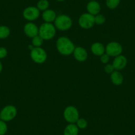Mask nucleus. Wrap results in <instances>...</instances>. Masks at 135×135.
I'll use <instances>...</instances> for the list:
<instances>
[{
  "mask_svg": "<svg viewBox=\"0 0 135 135\" xmlns=\"http://www.w3.org/2000/svg\"><path fill=\"white\" fill-rule=\"evenodd\" d=\"M2 71H3V64H2V63L0 61V74L2 73Z\"/></svg>",
  "mask_w": 135,
  "mask_h": 135,
  "instance_id": "obj_28",
  "label": "nucleus"
},
{
  "mask_svg": "<svg viewBox=\"0 0 135 135\" xmlns=\"http://www.w3.org/2000/svg\"><path fill=\"white\" fill-rule=\"evenodd\" d=\"M127 63H128V60H127V58H126V56L120 54L118 56L115 57L112 64L115 70L120 71L124 69V68L127 66Z\"/></svg>",
  "mask_w": 135,
  "mask_h": 135,
  "instance_id": "obj_11",
  "label": "nucleus"
},
{
  "mask_svg": "<svg viewBox=\"0 0 135 135\" xmlns=\"http://www.w3.org/2000/svg\"><path fill=\"white\" fill-rule=\"evenodd\" d=\"M23 31L27 37L28 38H32L33 37L38 35V32H39V27L37 26L32 22H28L26 23L23 28Z\"/></svg>",
  "mask_w": 135,
  "mask_h": 135,
  "instance_id": "obj_10",
  "label": "nucleus"
},
{
  "mask_svg": "<svg viewBox=\"0 0 135 135\" xmlns=\"http://www.w3.org/2000/svg\"><path fill=\"white\" fill-rule=\"evenodd\" d=\"M107 135H114V134H107Z\"/></svg>",
  "mask_w": 135,
  "mask_h": 135,
  "instance_id": "obj_30",
  "label": "nucleus"
},
{
  "mask_svg": "<svg viewBox=\"0 0 135 135\" xmlns=\"http://www.w3.org/2000/svg\"><path fill=\"white\" fill-rule=\"evenodd\" d=\"M78 24L84 29H89L95 25L94 16L88 12L81 14L78 19Z\"/></svg>",
  "mask_w": 135,
  "mask_h": 135,
  "instance_id": "obj_8",
  "label": "nucleus"
},
{
  "mask_svg": "<svg viewBox=\"0 0 135 135\" xmlns=\"http://www.w3.org/2000/svg\"><path fill=\"white\" fill-rule=\"evenodd\" d=\"M75 124L77 125L79 129H85L88 127V123L87 120L84 119V118H79V119Z\"/></svg>",
  "mask_w": 135,
  "mask_h": 135,
  "instance_id": "obj_22",
  "label": "nucleus"
},
{
  "mask_svg": "<svg viewBox=\"0 0 135 135\" xmlns=\"http://www.w3.org/2000/svg\"><path fill=\"white\" fill-rule=\"evenodd\" d=\"M44 42V40L40 37L37 35L32 38V45L33 47H41Z\"/></svg>",
  "mask_w": 135,
  "mask_h": 135,
  "instance_id": "obj_21",
  "label": "nucleus"
},
{
  "mask_svg": "<svg viewBox=\"0 0 135 135\" xmlns=\"http://www.w3.org/2000/svg\"><path fill=\"white\" fill-rule=\"evenodd\" d=\"M17 115V109L12 105H6L0 111V117L5 122H9L13 120Z\"/></svg>",
  "mask_w": 135,
  "mask_h": 135,
  "instance_id": "obj_5",
  "label": "nucleus"
},
{
  "mask_svg": "<svg viewBox=\"0 0 135 135\" xmlns=\"http://www.w3.org/2000/svg\"><path fill=\"white\" fill-rule=\"evenodd\" d=\"M64 118L68 123H76L80 118L78 110L74 106H68L64 111Z\"/></svg>",
  "mask_w": 135,
  "mask_h": 135,
  "instance_id": "obj_6",
  "label": "nucleus"
},
{
  "mask_svg": "<svg viewBox=\"0 0 135 135\" xmlns=\"http://www.w3.org/2000/svg\"><path fill=\"white\" fill-rule=\"evenodd\" d=\"M120 3V0H106L105 4L109 9H115Z\"/></svg>",
  "mask_w": 135,
  "mask_h": 135,
  "instance_id": "obj_20",
  "label": "nucleus"
},
{
  "mask_svg": "<svg viewBox=\"0 0 135 135\" xmlns=\"http://www.w3.org/2000/svg\"><path fill=\"white\" fill-rule=\"evenodd\" d=\"M54 23L56 29L61 31H66L70 29L73 25L72 18L65 14L58 15Z\"/></svg>",
  "mask_w": 135,
  "mask_h": 135,
  "instance_id": "obj_3",
  "label": "nucleus"
},
{
  "mask_svg": "<svg viewBox=\"0 0 135 135\" xmlns=\"http://www.w3.org/2000/svg\"><path fill=\"white\" fill-rule=\"evenodd\" d=\"M23 17L28 22H32L38 19L40 17V11L37 7L28 6L23 10Z\"/></svg>",
  "mask_w": 135,
  "mask_h": 135,
  "instance_id": "obj_9",
  "label": "nucleus"
},
{
  "mask_svg": "<svg viewBox=\"0 0 135 135\" xmlns=\"http://www.w3.org/2000/svg\"><path fill=\"white\" fill-rule=\"evenodd\" d=\"M95 24L99 25H101L104 24L105 23L106 18L102 14H97V15H95Z\"/></svg>",
  "mask_w": 135,
  "mask_h": 135,
  "instance_id": "obj_23",
  "label": "nucleus"
},
{
  "mask_svg": "<svg viewBox=\"0 0 135 135\" xmlns=\"http://www.w3.org/2000/svg\"><path fill=\"white\" fill-rule=\"evenodd\" d=\"M80 129L75 123H69L64 130V135H78Z\"/></svg>",
  "mask_w": 135,
  "mask_h": 135,
  "instance_id": "obj_17",
  "label": "nucleus"
},
{
  "mask_svg": "<svg viewBox=\"0 0 135 135\" xmlns=\"http://www.w3.org/2000/svg\"><path fill=\"white\" fill-rule=\"evenodd\" d=\"M10 28L6 25H0V39H6L10 35Z\"/></svg>",
  "mask_w": 135,
  "mask_h": 135,
  "instance_id": "obj_18",
  "label": "nucleus"
},
{
  "mask_svg": "<svg viewBox=\"0 0 135 135\" xmlns=\"http://www.w3.org/2000/svg\"><path fill=\"white\" fill-rule=\"evenodd\" d=\"M89 1H94V0H89Z\"/></svg>",
  "mask_w": 135,
  "mask_h": 135,
  "instance_id": "obj_31",
  "label": "nucleus"
},
{
  "mask_svg": "<svg viewBox=\"0 0 135 135\" xmlns=\"http://www.w3.org/2000/svg\"><path fill=\"white\" fill-rule=\"evenodd\" d=\"M56 1H57V2H64L65 0H56Z\"/></svg>",
  "mask_w": 135,
  "mask_h": 135,
  "instance_id": "obj_29",
  "label": "nucleus"
},
{
  "mask_svg": "<svg viewBox=\"0 0 135 135\" xmlns=\"http://www.w3.org/2000/svg\"><path fill=\"white\" fill-rule=\"evenodd\" d=\"M56 33V28L54 25L50 23H44L40 26L38 35L44 41H49L55 37Z\"/></svg>",
  "mask_w": 135,
  "mask_h": 135,
  "instance_id": "obj_2",
  "label": "nucleus"
},
{
  "mask_svg": "<svg viewBox=\"0 0 135 135\" xmlns=\"http://www.w3.org/2000/svg\"><path fill=\"white\" fill-rule=\"evenodd\" d=\"M50 6V3L48 0H39L37 3V7L39 9L40 11H45L48 9Z\"/></svg>",
  "mask_w": 135,
  "mask_h": 135,
  "instance_id": "obj_19",
  "label": "nucleus"
},
{
  "mask_svg": "<svg viewBox=\"0 0 135 135\" xmlns=\"http://www.w3.org/2000/svg\"><path fill=\"white\" fill-rule=\"evenodd\" d=\"M0 120H2V119H1V117H0Z\"/></svg>",
  "mask_w": 135,
  "mask_h": 135,
  "instance_id": "obj_32",
  "label": "nucleus"
},
{
  "mask_svg": "<svg viewBox=\"0 0 135 135\" xmlns=\"http://www.w3.org/2000/svg\"><path fill=\"white\" fill-rule=\"evenodd\" d=\"M74 57L77 61L83 62L87 60L88 57V54L87 50L81 46H77L75 48L73 52Z\"/></svg>",
  "mask_w": 135,
  "mask_h": 135,
  "instance_id": "obj_12",
  "label": "nucleus"
},
{
  "mask_svg": "<svg viewBox=\"0 0 135 135\" xmlns=\"http://www.w3.org/2000/svg\"><path fill=\"white\" fill-rule=\"evenodd\" d=\"M56 49L63 56H70L73 54L75 46L74 42L66 37H61L56 41Z\"/></svg>",
  "mask_w": 135,
  "mask_h": 135,
  "instance_id": "obj_1",
  "label": "nucleus"
},
{
  "mask_svg": "<svg viewBox=\"0 0 135 135\" xmlns=\"http://www.w3.org/2000/svg\"><path fill=\"white\" fill-rule=\"evenodd\" d=\"M104 70L105 72L107 74H112L115 70V68H114L112 64L108 63L107 64H105V66Z\"/></svg>",
  "mask_w": 135,
  "mask_h": 135,
  "instance_id": "obj_25",
  "label": "nucleus"
},
{
  "mask_svg": "<svg viewBox=\"0 0 135 135\" xmlns=\"http://www.w3.org/2000/svg\"><path fill=\"white\" fill-rule=\"evenodd\" d=\"M123 46L119 42L116 41L110 42L105 46V53L110 57H116L120 55L123 52Z\"/></svg>",
  "mask_w": 135,
  "mask_h": 135,
  "instance_id": "obj_7",
  "label": "nucleus"
},
{
  "mask_svg": "<svg viewBox=\"0 0 135 135\" xmlns=\"http://www.w3.org/2000/svg\"><path fill=\"white\" fill-rule=\"evenodd\" d=\"M111 80L115 85H120L124 81V77L119 71L115 70L111 74Z\"/></svg>",
  "mask_w": 135,
  "mask_h": 135,
  "instance_id": "obj_16",
  "label": "nucleus"
},
{
  "mask_svg": "<svg viewBox=\"0 0 135 135\" xmlns=\"http://www.w3.org/2000/svg\"><path fill=\"white\" fill-rule=\"evenodd\" d=\"M7 54H8V52L7 49L5 47L1 46L0 47V59H3L7 57Z\"/></svg>",
  "mask_w": 135,
  "mask_h": 135,
  "instance_id": "obj_27",
  "label": "nucleus"
},
{
  "mask_svg": "<svg viewBox=\"0 0 135 135\" xmlns=\"http://www.w3.org/2000/svg\"><path fill=\"white\" fill-rule=\"evenodd\" d=\"M30 56L32 60L38 64L45 63L47 60L46 52L41 47H34L31 50Z\"/></svg>",
  "mask_w": 135,
  "mask_h": 135,
  "instance_id": "obj_4",
  "label": "nucleus"
},
{
  "mask_svg": "<svg viewBox=\"0 0 135 135\" xmlns=\"http://www.w3.org/2000/svg\"><path fill=\"white\" fill-rule=\"evenodd\" d=\"M8 131V127L6 122L0 120V135H6Z\"/></svg>",
  "mask_w": 135,
  "mask_h": 135,
  "instance_id": "obj_24",
  "label": "nucleus"
},
{
  "mask_svg": "<svg viewBox=\"0 0 135 135\" xmlns=\"http://www.w3.org/2000/svg\"><path fill=\"white\" fill-rule=\"evenodd\" d=\"M56 17L57 15L55 11L52 9H49L43 11L42 14V19L45 23H52L56 19Z\"/></svg>",
  "mask_w": 135,
  "mask_h": 135,
  "instance_id": "obj_15",
  "label": "nucleus"
},
{
  "mask_svg": "<svg viewBox=\"0 0 135 135\" xmlns=\"http://www.w3.org/2000/svg\"><path fill=\"white\" fill-rule=\"evenodd\" d=\"M100 60L104 64H107L109 62L110 60V56L107 54V53H104L103 55H101L100 56Z\"/></svg>",
  "mask_w": 135,
  "mask_h": 135,
  "instance_id": "obj_26",
  "label": "nucleus"
},
{
  "mask_svg": "<svg viewBox=\"0 0 135 135\" xmlns=\"http://www.w3.org/2000/svg\"><path fill=\"white\" fill-rule=\"evenodd\" d=\"M91 51L95 56L100 57L105 53V46L101 42H94L91 46Z\"/></svg>",
  "mask_w": 135,
  "mask_h": 135,
  "instance_id": "obj_14",
  "label": "nucleus"
},
{
  "mask_svg": "<svg viewBox=\"0 0 135 135\" xmlns=\"http://www.w3.org/2000/svg\"><path fill=\"white\" fill-rule=\"evenodd\" d=\"M86 9L88 13L95 16L99 13L101 11V6L96 0L89 1L86 6Z\"/></svg>",
  "mask_w": 135,
  "mask_h": 135,
  "instance_id": "obj_13",
  "label": "nucleus"
}]
</instances>
